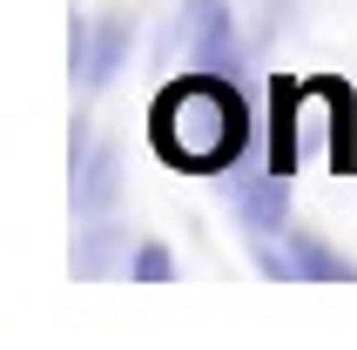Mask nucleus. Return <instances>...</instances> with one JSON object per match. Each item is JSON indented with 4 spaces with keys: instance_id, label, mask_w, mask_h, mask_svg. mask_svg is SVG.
Segmentation results:
<instances>
[{
    "instance_id": "7",
    "label": "nucleus",
    "mask_w": 357,
    "mask_h": 350,
    "mask_svg": "<svg viewBox=\"0 0 357 350\" xmlns=\"http://www.w3.org/2000/svg\"><path fill=\"white\" fill-rule=\"evenodd\" d=\"M297 81L277 75V88H270V169H297Z\"/></svg>"
},
{
    "instance_id": "5",
    "label": "nucleus",
    "mask_w": 357,
    "mask_h": 350,
    "mask_svg": "<svg viewBox=\"0 0 357 350\" xmlns=\"http://www.w3.org/2000/svg\"><path fill=\"white\" fill-rule=\"evenodd\" d=\"M121 61H128V14L95 20V47H88V27H75V75L88 88H108Z\"/></svg>"
},
{
    "instance_id": "4",
    "label": "nucleus",
    "mask_w": 357,
    "mask_h": 350,
    "mask_svg": "<svg viewBox=\"0 0 357 350\" xmlns=\"http://www.w3.org/2000/svg\"><path fill=\"white\" fill-rule=\"evenodd\" d=\"M121 195V155L115 149H88V135H75V215H108Z\"/></svg>"
},
{
    "instance_id": "2",
    "label": "nucleus",
    "mask_w": 357,
    "mask_h": 350,
    "mask_svg": "<svg viewBox=\"0 0 357 350\" xmlns=\"http://www.w3.org/2000/svg\"><path fill=\"white\" fill-rule=\"evenodd\" d=\"M182 14H189V27H182L189 61H196L202 75H236L243 47H236V27H229V7L222 0H189Z\"/></svg>"
},
{
    "instance_id": "8",
    "label": "nucleus",
    "mask_w": 357,
    "mask_h": 350,
    "mask_svg": "<svg viewBox=\"0 0 357 350\" xmlns=\"http://www.w3.org/2000/svg\"><path fill=\"white\" fill-rule=\"evenodd\" d=\"M135 276L142 283H169V276H176V256L162 250V243H142L135 250Z\"/></svg>"
},
{
    "instance_id": "3",
    "label": "nucleus",
    "mask_w": 357,
    "mask_h": 350,
    "mask_svg": "<svg viewBox=\"0 0 357 350\" xmlns=\"http://www.w3.org/2000/svg\"><path fill=\"white\" fill-rule=\"evenodd\" d=\"M222 195L236 202V215L257 236L283 229V215H290V175L283 169H270V175H222Z\"/></svg>"
},
{
    "instance_id": "1",
    "label": "nucleus",
    "mask_w": 357,
    "mask_h": 350,
    "mask_svg": "<svg viewBox=\"0 0 357 350\" xmlns=\"http://www.w3.org/2000/svg\"><path fill=\"white\" fill-rule=\"evenodd\" d=\"M149 135L155 155L176 169H236L250 149V108H243L229 75H182L169 81L149 108Z\"/></svg>"
},
{
    "instance_id": "6",
    "label": "nucleus",
    "mask_w": 357,
    "mask_h": 350,
    "mask_svg": "<svg viewBox=\"0 0 357 350\" xmlns=\"http://www.w3.org/2000/svg\"><path fill=\"white\" fill-rule=\"evenodd\" d=\"M283 243H290L297 283H303V276H310V283H357V263H351V256H337L317 229H283Z\"/></svg>"
}]
</instances>
